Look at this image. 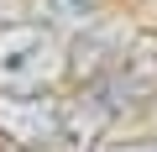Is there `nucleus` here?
<instances>
[{"label":"nucleus","mask_w":157,"mask_h":152,"mask_svg":"<svg viewBox=\"0 0 157 152\" xmlns=\"http://www.w3.org/2000/svg\"><path fill=\"white\" fill-rule=\"evenodd\" d=\"M58 73V42L42 26H6L0 32V89H42Z\"/></svg>","instance_id":"nucleus-1"},{"label":"nucleus","mask_w":157,"mask_h":152,"mask_svg":"<svg viewBox=\"0 0 157 152\" xmlns=\"http://www.w3.org/2000/svg\"><path fill=\"white\" fill-rule=\"evenodd\" d=\"M0 136L16 147H42L58 136V105L42 95H0Z\"/></svg>","instance_id":"nucleus-2"},{"label":"nucleus","mask_w":157,"mask_h":152,"mask_svg":"<svg viewBox=\"0 0 157 152\" xmlns=\"http://www.w3.org/2000/svg\"><path fill=\"white\" fill-rule=\"evenodd\" d=\"M110 152H157V142H126V147H110Z\"/></svg>","instance_id":"nucleus-3"}]
</instances>
